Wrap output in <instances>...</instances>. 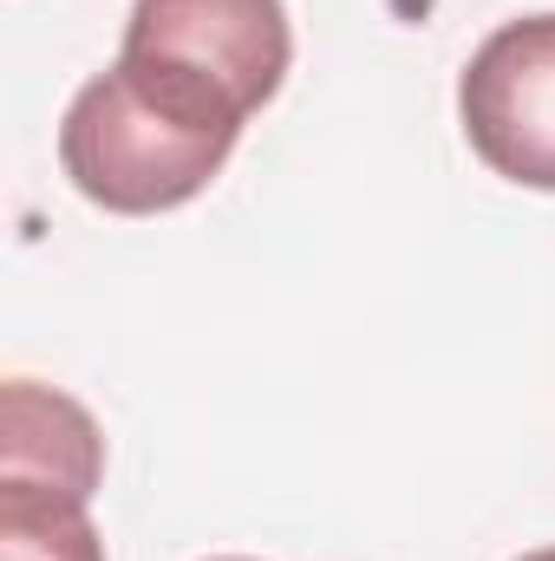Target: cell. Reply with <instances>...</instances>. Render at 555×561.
<instances>
[{"instance_id":"52a82bcc","label":"cell","mask_w":555,"mask_h":561,"mask_svg":"<svg viewBox=\"0 0 555 561\" xmlns=\"http://www.w3.org/2000/svg\"><path fill=\"white\" fill-rule=\"evenodd\" d=\"M223 561H249V556H223Z\"/></svg>"},{"instance_id":"8992f818","label":"cell","mask_w":555,"mask_h":561,"mask_svg":"<svg viewBox=\"0 0 555 561\" xmlns=\"http://www.w3.org/2000/svg\"><path fill=\"white\" fill-rule=\"evenodd\" d=\"M523 561H555V549H536V556H523Z\"/></svg>"},{"instance_id":"3957f363","label":"cell","mask_w":555,"mask_h":561,"mask_svg":"<svg viewBox=\"0 0 555 561\" xmlns=\"http://www.w3.org/2000/svg\"><path fill=\"white\" fill-rule=\"evenodd\" d=\"M457 118L497 176L555 190V13L503 20L471 53L457 79Z\"/></svg>"},{"instance_id":"6da1fadb","label":"cell","mask_w":555,"mask_h":561,"mask_svg":"<svg viewBox=\"0 0 555 561\" xmlns=\"http://www.w3.org/2000/svg\"><path fill=\"white\" fill-rule=\"evenodd\" d=\"M242 118L203 105L196 92L112 59L99 79L79 85L59 125V163L72 190L112 216H157L209 190L229 163Z\"/></svg>"},{"instance_id":"277c9868","label":"cell","mask_w":555,"mask_h":561,"mask_svg":"<svg viewBox=\"0 0 555 561\" xmlns=\"http://www.w3.org/2000/svg\"><path fill=\"white\" fill-rule=\"evenodd\" d=\"M99 477H105V437L79 399L33 379H13L0 392V483L92 503Z\"/></svg>"},{"instance_id":"5b68a950","label":"cell","mask_w":555,"mask_h":561,"mask_svg":"<svg viewBox=\"0 0 555 561\" xmlns=\"http://www.w3.org/2000/svg\"><path fill=\"white\" fill-rule=\"evenodd\" d=\"M0 561H105L86 503L0 483Z\"/></svg>"},{"instance_id":"7a4b0ae2","label":"cell","mask_w":555,"mask_h":561,"mask_svg":"<svg viewBox=\"0 0 555 561\" xmlns=\"http://www.w3.org/2000/svg\"><path fill=\"white\" fill-rule=\"evenodd\" d=\"M118 59L249 125L287 79L294 33L281 0H138Z\"/></svg>"}]
</instances>
